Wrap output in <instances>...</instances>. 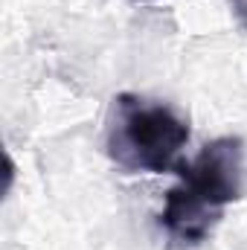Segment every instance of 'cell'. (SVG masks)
<instances>
[{
	"mask_svg": "<svg viewBox=\"0 0 247 250\" xmlns=\"http://www.w3.org/2000/svg\"><path fill=\"white\" fill-rule=\"evenodd\" d=\"M131 3H148V0H131Z\"/></svg>",
	"mask_w": 247,
	"mask_h": 250,
	"instance_id": "4",
	"label": "cell"
},
{
	"mask_svg": "<svg viewBox=\"0 0 247 250\" xmlns=\"http://www.w3.org/2000/svg\"><path fill=\"white\" fill-rule=\"evenodd\" d=\"M218 218H221V209H212L209 204L195 198L189 189L175 187L166 192L160 224L169 230L172 239L186 242V245H198L209 236V230L215 227Z\"/></svg>",
	"mask_w": 247,
	"mask_h": 250,
	"instance_id": "3",
	"label": "cell"
},
{
	"mask_svg": "<svg viewBox=\"0 0 247 250\" xmlns=\"http://www.w3.org/2000/svg\"><path fill=\"white\" fill-rule=\"evenodd\" d=\"M175 172L184 189L212 209H221L245 192V143L242 137H218L206 143L192 163H181Z\"/></svg>",
	"mask_w": 247,
	"mask_h": 250,
	"instance_id": "2",
	"label": "cell"
},
{
	"mask_svg": "<svg viewBox=\"0 0 247 250\" xmlns=\"http://www.w3.org/2000/svg\"><path fill=\"white\" fill-rule=\"evenodd\" d=\"M189 140V125L169 108L134 93L114 99L108 123V154L128 172H175Z\"/></svg>",
	"mask_w": 247,
	"mask_h": 250,
	"instance_id": "1",
	"label": "cell"
}]
</instances>
